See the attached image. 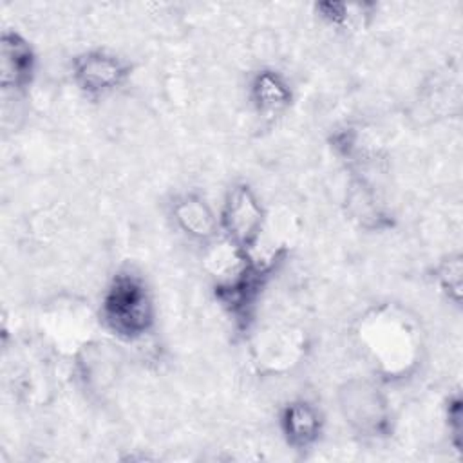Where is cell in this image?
<instances>
[{"instance_id": "15", "label": "cell", "mask_w": 463, "mask_h": 463, "mask_svg": "<svg viewBox=\"0 0 463 463\" xmlns=\"http://www.w3.org/2000/svg\"><path fill=\"white\" fill-rule=\"evenodd\" d=\"M463 412H461V398L459 394H454L447 400L445 405V423L449 430L450 443L456 450H461V430H463Z\"/></svg>"}, {"instance_id": "6", "label": "cell", "mask_w": 463, "mask_h": 463, "mask_svg": "<svg viewBox=\"0 0 463 463\" xmlns=\"http://www.w3.org/2000/svg\"><path fill=\"white\" fill-rule=\"evenodd\" d=\"M307 351V336L293 326H269L255 333L251 360L259 373L279 374L291 371Z\"/></svg>"}, {"instance_id": "11", "label": "cell", "mask_w": 463, "mask_h": 463, "mask_svg": "<svg viewBox=\"0 0 463 463\" xmlns=\"http://www.w3.org/2000/svg\"><path fill=\"white\" fill-rule=\"evenodd\" d=\"M250 101L260 116L273 118L291 105L293 90L280 72L260 69L250 80Z\"/></svg>"}, {"instance_id": "12", "label": "cell", "mask_w": 463, "mask_h": 463, "mask_svg": "<svg viewBox=\"0 0 463 463\" xmlns=\"http://www.w3.org/2000/svg\"><path fill=\"white\" fill-rule=\"evenodd\" d=\"M347 212L351 219L358 221L360 226L369 230H383L392 224V217L378 203L373 186H369L364 179L351 183L347 190Z\"/></svg>"}, {"instance_id": "7", "label": "cell", "mask_w": 463, "mask_h": 463, "mask_svg": "<svg viewBox=\"0 0 463 463\" xmlns=\"http://www.w3.org/2000/svg\"><path fill=\"white\" fill-rule=\"evenodd\" d=\"M72 81L90 98H99L119 89L130 76V63L109 51H87L72 60Z\"/></svg>"}, {"instance_id": "3", "label": "cell", "mask_w": 463, "mask_h": 463, "mask_svg": "<svg viewBox=\"0 0 463 463\" xmlns=\"http://www.w3.org/2000/svg\"><path fill=\"white\" fill-rule=\"evenodd\" d=\"M280 259L282 253L268 255L264 259L250 253L237 269L215 280V298L239 329H250L266 280Z\"/></svg>"}, {"instance_id": "9", "label": "cell", "mask_w": 463, "mask_h": 463, "mask_svg": "<svg viewBox=\"0 0 463 463\" xmlns=\"http://www.w3.org/2000/svg\"><path fill=\"white\" fill-rule=\"evenodd\" d=\"M279 425L286 443L291 449L307 450L317 445L322 436L324 416L311 402L293 400L282 407Z\"/></svg>"}, {"instance_id": "13", "label": "cell", "mask_w": 463, "mask_h": 463, "mask_svg": "<svg viewBox=\"0 0 463 463\" xmlns=\"http://www.w3.org/2000/svg\"><path fill=\"white\" fill-rule=\"evenodd\" d=\"M317 14L331 27L349 29L358 25L369 13V4H345V2H322L315 5Z\"/></svg>"}, {"instance_id": "5", "label": "cell", "mask_w": 463, "mask_h": 463, "mask_svg": "<svg viewBox=\"0 0 463 463\" xmlns=\"http://www.w3.org/2000/svg\"><path fill=\"white\" fill-rule=\"evenodd\" d=\"M266 219L264 206L246 183L228 188L219 212V232L224 241L246 253L255 251L266 230Z\"/></svg>"}, {"instance_id": "14", "label": "cell", "mask_w": 463, "mask_h": 463, "mask_svg": "<svg viewBox=\"0 0 463 463\" xmlns=\"http://www.w3.org/2000/svg\"><path fill=\"white\" fill-rule=\"evenodd\" d=\"M434 280L439 291L454 304L461 300V282H463V264L461 255H449L441 259L434 268Z\"/></svg>"}, {"instance_id": "1", "label": "cell", "mask_w": 463, "mask_h": 463, "mask_svg": "<svg viewBox=\"0 0 463 463\" xmlns=\"http://www.w3.org/2000/svg\"><path fill=\"white\" fill-rule=\"evenodd\" d=\"M356 342L373 371L387 382L414 373L423 353V331L418 318L400 304L369 307L356 324Z\"/></svg>"}, {"instance_id": "4", "label": "cell", "mask_w": 463, "mask_h": 463, "mask_svg": "<svg viewBox=\"0 0 463 463\" xmlns=\"http://www.w3.org/2000/svg\"><path fill=\"white\" fill-rule=\"evenodd\" d=\"M338 409L351 430L362 438L380 439L392 430V412L383 391L371 380L349 378L338 387Z\"/></svg>"}, {"instance_id": "2", "label": "cell", "mask_w": 463, "mask_h": 463, "mask_svg": "<svg viewBox=\"0 0 463 463\" xmlns=\"http://www.w3.org/2000/svg\"><path fill=\"white\" fill-rule=\"evenodd\" d=\"M99 322L121 342L141 340L154 329L156 307L141 275L123 269L110 279L101 295Z\"/></svg>"}, {"instance_id": "8", "label": "cell", "mask_w": 463, "mask_h": 463, "mask_svg": "<svg viewBox=\"0 0 463 463\" xmlns=\"http://www.w3.org/2000/svg\"><path fill=\"white\" fill-rule=\"evenodd\" d=\"M36 74V52L31 42L14 29L0 36V83L4 90L24 92Z\"/></svg>"}, {"instance_id": "10", "label": "cell", "mask_w": 463, "mask_h": 463, "mask_svg": "<svg viewBox=\"0 0 463 463\" xmlns=\"http://www.w3.org/2000/svg\"><path fill=\"white\" fill-rule=\"evenodd\" d=\"M170 212L175 226L192 241L210 244L219 233V215L199 194L177 195Z\"/></svg>"}]
</instances>
